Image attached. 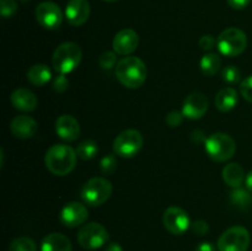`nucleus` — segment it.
I'll list each match as a JSON object with an SVG mask.
<instances>
[{"label":"nucleus","instance_id":"obj_1","mask_svg":"<svg viewBox=\"0 0 252 251\" xmlns=\"http://www.w3.org/2000/svg\"><path fill=\"white\" fill-rule=\"evenodd\" d=\"M78 160L76 150L66 144H54L44 157L46 167L57 176H65L74 170Z\"/></svg>","mask_w":252,"mask_h":251},{"label":"nucleus","instance_id":"obj_2","mask_svg":"<svg viewBox=\"0 0 252 251\" xmlns=\"http://www.w3.org/2000/svg\"><path fill=\"white\" fill-rule=\"evenodd\" d=\"M116 76L123 86L137 89L144 84L148 76V69L144 62L138 57H125L118 61L115 68Z\"/></svg>","mask_w":252,"mask_h":251},{"label":"nucleus","instance_id":"obj_3","mask_svg":"<svg viewBox=\"0 0 252 251\" xmlns=\"http://www.w3.org/2000/svg\"><path fill=\"white\" fill-rule=\"evenodd\" d=\"M83 58V51L75 42L59 44L52 57V66L59 74H68L75 70Z\"/></svg>","mask_w":252,"mask_h":251},{"label":"nucleus","instance_id":"obj_4","mask_svg":"<svg viewBox=\"0 0 252 251\" xmlns=\"http://www.w3.org/2000/svg\"><path fill=\"white\" fill-rule=\"evenodd\" d=\"M207 154L214 161L223 162L230 160L236 152V143L226 133L217 132L206 138L204 142Z\"/></svg>","mask_w":252,"mask_h":251},{"label":"nucleus","instance_id":"obj_5","mask_svg":"<svg viewBox=\"0 0 252 251\" xmlns=\"http://www.w3.org/2000/svg\"><path fill=\"white\" fill-rule=\"evenodd\" d=\"M112 194V184L105 177H93L84 184L81 198L90 207H98Z\"/></svg>","mask_w":252,"mask_h":251},{"label":"nucleus","instance_id":"obj_6","mask_svg":"<svg viewBox=\"0 0 252 251\" xmlns=\"http://www.w3.org/2000/svg\"><path fill=\"white\" fill-rule=\"evenodd\" d=\"M217 46L223 56L236 57L246 49L248 37L243 30L238 27H229L219 34Z\"/></svg>","mask_w":252,"mask_h":251},{"label":"nucleus","instance_id":"obj_7","mask_svg":"<svg viewBox=\"0 0 252 251\" xmlns=\"http://www.w3.org/2000/svg\"><path fill=\"white\" fill-rule=\"evenodd\" d=\"M250 245V233L241 225L226 229L218 239L219 251H248Z\"/></svg>","mask_w":252,"mask_h":251},{"label":"nucleus","instance_id":"obj_8","mask_svg":"<svg viewBox=\"0 0 252 251\" xmlns=\"http://www.w3.org/2000/svg\"><path fill=\"white\" fill-rule=\"evenodd\" d=\"M143 135L137 129H126L116 137L113 142V152L121 157H133L143 147Z\"/></svg>","mask_w":252,"mask_h":251},{"label":"nucleus","instance_id":"obj_9","mask_svg":"<svg viewBox=\"0 0 252 251\" xmlns=\"http://www.w3.org/2000/svg\"><path fill=\"white\" fill-rule=\"evenodd\" d=\"M110 239L107 229L100 223L85 224L78 233V243L85 250H96L107 244Z\"/></svg>","mask_w":252,"mask_h":251},{"label":"nucleus","instance_id":"obj_10","mask_svg":"<svg viewBox=\"0 0 252 251\" xmlns=\"http://www.w3.org/2000/svg\"><path fill=\"white\" fill-rule=\"evenodd\" d=\"M165 229L174 235H182L191 226V220L185 209L180 207H169L162 216Z\"/></svg>","mask_w":252,"mask_h":251},{"label":"nucleus","instance_id":"obj_11","mask_svg":"<svg viewBox=\"0 0 252 251\" xmlns=\"http://www.w3.org/2000/svg\"><path fill=\"white\" fill-rule=\"evenodd\" d=\"M36 20L47 30H56L63 22V12L53 1H43L37 5Z\"/></svg>","mask_w":252,"mask_h":251},{"label":"nucleus","instance_id":"obj_12","mask_svg":"<svg viewBox=\"0 0 252 251\" xmlns=\"http://www.w3.org/2000/svg\"><path fill=\"white\" fill-rule=\"evenodd\" d=\"M208 98L202 93H192L185 98L182 113L189 120H199L208 111Z\"/></svg>","mask_w":252,"mask_h":251},{"label":"nucleus","instance_id":"obj_13","mask_svg":"<svg viewBox=\"0 0 252 251\" xmlns=\"http://www.w3.org/2000/svg\"><path fill=\"white\" fill-rule=\"evenodd\" d=\"M89 217L88 208L79 202H69L61 212V221L68 228H76L85 223Z\"/></svg>","mask_w":252,"mask_h":251},{"label":"nucleus","instance_id":"obj_14","mask_svg":"<svg viewBox=\"0 0 252 251\" xmlns=\"http://www.w3.org/2000/svg\"><path fill=\"white\" fill-rule=\"evenodd\" d=\"M139 46V36L132 29H123L117 32L113 38L112 47L116 53L121 56H128L133 53Z\"/></svg>","mask_w":252,"mask_h":251},{"label":"nucleus","instance_id":"obj_15","mask_svg":"<svg viewBox=\"0 0 252 251\" xmlns=\"http://www.w3.org/2000/svg\"><path fill=\"white\" fill-rule=\"evenodd\" d=\"M90 11L88 0H69L65 7V17L71 26H81L88 21Z\"/></svg>","mask_w":252,"mask_h":251},{"label":"nucleus","instance_id":"obj_16","mask_svg":"<svg viewBox=\"0 0 252 251\" xmlns=\"http://www.w3.org/2000/svg\"><path fill=\"white\" fill-rule=\"evenodd\" d=\"M56 132L62 139L74 142L80 135V125L73 116L62 115L56 121Z\"/></svg>","mask_w":252,"mask_h":251},{"label":"nucleus","instance_id":"obj_17","mask_svg":"<svg viewBox=\"0 0 252 251\" xmlns=\"http://www.w3.org/2000/svg\"><path fill=\"white\" fill-rule=\"evenodd\" d=\"M10 130L16 138L29 139L36 134L38 130V125L30 116H16L10 123Z\"/></svg>","mask_w":252,"mask_h":251},{"label":"nucleus","instance_id":"obj_18","mask_svg":"<svg viewBox=\"0 0 252 251\" xmlns=\"http://www.w3.org/2000/svg\"><path fill=\"white\" fill-rule=\"evenodd\" d=\"M10 101L16 110L22 111V112H31V111L36 110L37 105H38L36 95L31 90L25 88H20L12 91Z\"/></svg>","mask_w":252,"mask_h":251},{"label":"nucleus","instance_id":"obj_19","mask_svg":"<svg viewBox=\"0 0 252 251\" xmlns=\"http://www.w3.org/2000/svg\"><path fill=\"white\" fill-rule=\"evenodd\" d=\"M41 251H73V245L64 234L51 233L42 240Z\"/></svg>","mask_w":252,"mask_h":251},{"label":"nucleus","instance_id":"obj_20","mask_svg":"<svg viewBox=\"0 0 252 251\" xmlns=\"http://www.w3.org/2000/svg\"><path fill=\"white\" fill-rule=\"evenodd\" d=\"M245 172L241 167L240 164L238 162H230L226 165L223 169V180L228 186L233 187V188H238L243 185L244 180H245Z\"/></svg>","mask_w":252,"mask_h":251},{"label":"nucleus","instance_id":"obj_21","mask_svg":"<svg viewBox=\"0 0 252 251\" xmlns=\"http://www.w3.org/2000/svg\"><path fill=\"white\" fill-rule=\"evenodd\" d=\"M238 93L234 88H224L217 94L216 107L221 112H228L233 110L238 103Z\"/></svg>","mask_w":252,"mask_h":251},{"label":"nucleus","instance_id":"obj_22","mask_svg":"<svg viewBox=\"0 0 252 251\" xmlns=\"http://www.w3.org/2000/svg\"><path fill=\"white\" fill-rule=\"evenodd\" d=\"M52 79V71L46 64H34L27 70V80L34 86H43Z\"/></svg>","mask_w":252,"mask_h":251},{"label":"nucleus","instance_id":"obj_23","mask_svg":"<svg viewBox=\"0 0 252 251\" xmlns=\"http://www.w3.org/2000/svg\"><path fill=\"white\" fill-rule=\"evenodd\" d=\"M221 66V59L217 53H207L201 59V70L206 76H213Z\"/></svg>","mask_w":252,"mask_h":251},{"label":"nucleus","instance_id":"obj_24","mask_svg":"<svg viewBox=\"0 0 252 251\" xmlns=\"http://www.w3.org/2000/svg\"><path fill=\"white\" fill-rule=\"evenodd\" d=\"M229 198H230V203L234 207H236L239 209H246L251 204L252 194L248 188L245 189L241 188V187H238V188H234L230 192Z\"/></svg>","mask_w":252,"mask_h":251},{"label":"nucleus","instance_id":"obj_25","mask_svg":"<svg viewBox=\"0 0 252 251\" xmlns=\"http://www.w3.org/2000/svg\"><path fill=\"white\" fill-rule=\"evenodd\" d=\"M98 152V145L95 140L86 139L83 140L81 143H79L78 148H76V154L78 157L83 160H90L93 157H96Z\"/></svg>","mask_w":252,"mask_h":251},{"label":"nucleus","instance_id":"obj_26","mask_svg":"<svg viewBox=\"0 0 252 251\" xmlns=\"http://www.w3.org/2000/svg\"><path fill=\"white\" fill-rule=\"evenodd\" d=\"M9 251H37V245L31 238L20 236L11 241L9 245Z\"/></svg>","mask_w":252,"mask_h":251},{"label":"nucleus","instance_id":"obj_27","mask_svg":"<svg viewBox=\"0 0 252 251\" xmlns=\"http://www.w3.org/2000/svg\"><path fill=\"white\" fill-rule=\"evenodd\" d=\"M221 79L225 83L234 85V84L240 83L241 80V71L239 70L238 66L235 65H228L221 70Z\"/></svg>","mask_w":252,"mask_h":251},{"label":"nucleus","instance_id":"obj_28","mask_svg":"<svg viewBox=\"0 0 252 251\" xmlns=\"http://www.w3.org/2000/svg\"><path fill=\"white\" fill-rule=\"evenodd\" d=\"M117 169V159L113 154H107L101 159L100 170L103 175H112Z\"/></svg>","mask_w":252,"mask_h":251},{"label":"nucleus","instance_id":"obj_29","mask_svg":"<svg viewBox=\"0 0 252 251\" xmlns=\"http://www.w3.org/2000/svg\"><path fill=\"white\" fill-rule=\"evenodd\" d=\"M117 63L118 62L117 57H116V52H103L100 56V58H98V64H100L101 68L105 69V70H110L113 66L116 68Z\"/></svg>","mask_w":252,"mask_h":251},{"label":"nucleus","instance_id":"obj_30","mask_svg":"<svg viewBox=\"0 0 252 251\" xmlns=\"http://www.w3.org/2000/svg\"><path fill=\"white\" fill-rule=\"evenodd\" d=\"M0 11L2 17H10L17 11V2L15 0H0Z\"/></svg>","mask_w":252,"mask_h":251},{"label":"nucleus","instance_id":"obj_31","mask_svg":"<svg viewBox=\"0 0 252 251\" xmlns=\"http://www.w3.org/2000/svg\"><path fill=\"white\" fill-rule=\"evenodd\" d=\"M240 94L246 101L252 103V75L248 76L240 83Z\"/></svg>","mask_w":252,"mask_h":251},{"label":"nucleus","instance_id":"obj_32","mask_svg":"<svg viewBox=\"0 0 252 251\" xmlns=\"http://www.w3.org/2000/svg\"><path fill=\"white\" fill-rule=\"evenodd\" d=\"M69 86V80L66 79L65 74H59L53 81V90L56 93H64Z\"/></svg>","mask_w":252,"mask_h":251},{"label":"nucleus","instance_id":"obj_33","mask_svg":"<svg viewBox=\"0 0 252 251\" xmlns=\"http://www.w3.org/2000/svg\"><path fill=\"white\" fill-rule=\"evenodd\" d=\"M191 229L193 234L198 236H203L209 231V225L206 220H196L191 224Z\"/></svg>","mask_w":252,"mask_h":251},{"label":"nucleus","instance_id":"obj_34","mask_svg":"<svg viewBox=\"0 0 252 251\" xmlns=\"http://www.w3.org/2000/svg\"><path fill=\"white\" fill-rule=\"evenodd\" d=\"M184 113L179 112V111H171L169 115L166 116V123L170 127H179L184 121Z\"/></svg>","mask_w":252,"mask_h":251},{"label":"nucleus","instance_id":"obj_35","mask_svg":"<svg viewBox=\"0 0 252 251\" xmlns=\"http://www.w3.org/2000/svg\"><path fill=\"white\" fill-rule=\"evenodd\" d=\"M216 43L217 39L214 38L212 34H204V36H202L201 39H199V47L206 52L212 51V49L216 47Z\"/></svg>","mask_w":252,"mask_h":251},{"label":"nucleus","instance_id":"obj_36","mask_svg":"<svg viewBox=\"0 0 252 251\" xmlns=\"http://www.w3.org/2000/svg\"><path fill=\"white\" fill-rule=\"evenodd\" d=\"M250 2L251 0H228V4L230 5L233 9H236V10L245 9Z\"/></svg>","mask_w":252,"mask_h":251},{"label":"nucleus","instance_id":"obj_37","mask_svg":"<svg viewBox=\"0 0 252 251\" xmlns=\"http://www.w3.org/2000/svg\"><path fill=\"white\" fill-rule=\"evenodd\" d=\"M194 251H217V249L212 243H209V241H204V243L199 244V245L194 249Z\"/></svg>","mask_w":252,"mask_h":251},{"label":"nucleus","instance_id":"obj_38","mask_svg":"<svg viewBox=\"0 0 252 251\" xmlns=\"http://www.w3.org/2000/svg\"><path fill=\"white\" fill-rule=\"evenodd\" d=\"M105 251H123V248L118 243H110L106 246Z\"/></svg>","mask_w":252,"mask_h":251},{"label":"nucleus","instance_id":"obj_39","mask_svg":"<svg viewBox=\"0 0 252 251\" xmlns=\"http://www.w3.org/2000/svg\"><path fill=\"white\" fill-rule=\"evenodd\" d=\"M245 184H246V188H248L250 192H252V170L248 175H246Z\"/></svg>","mask_w":252,"mask_h":251},{"label":"nucleus","instance_id":"obj_40","mask_svg":"<svg viewBox=\"0 0 252 251\" xmlns=\"http://www.w3.org/2000/svg\"><path fill=\"white\" fill-rule=\"evenodd\" d=\"M103 1H107V2H115V1H118V0H103Z\"/></svg>","mask_w":252,"mask_h":251},{"label":"nucleus","instance_id":"obj_41","mask_svg":"<svg viewBox=\"0 0 252 251\" xmlns=\"http://www.w3.org/2000/svg\"><path fill=\"white\" fill-rule=\"evenodd\" d=\"M21 1H24V2H26V1H27V0H21Z\"/></svg>","mask_w":252,"mask_h":251}]
</instances>
